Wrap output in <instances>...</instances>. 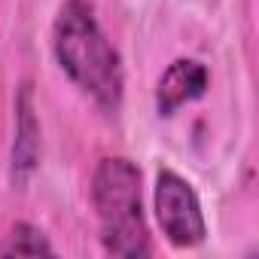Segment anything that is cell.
Listing matches in <instances>:
<instances>
[{
    "mask_svg": "<svg viewBox=\"0 0 259 259\" xmlns=\"http://www.w3.org/2000/svg\"><path fill=\"white\" fill-rule=\"evenodd\" d=\"M52 55L61 73L107 116L122 110L125 67L119 49L101 28L95 0H64L58 7L52 22Z\"/></svg>",
    "mask_w": 259,
    "mask_h": 259,
    "instance_id": "1",
    "label": "cell"
},
{
    "mask_svg": "<svg viewBox=\"0 0 259 259\" xmlns=\"http://www.w3.org/2000/svg\"><path fill=\"white\" fill-rule=\"evenodd\" d=\"M92 207L98 217L101 247L107 256L144 259L153 253L144 213L141 168L125 156H104L92 171Z\"/></svg>",
    "mask_w": 259,
    "mask_h": 259,
    "instance_id": "2",
    "label": "cell"
},
{
    "mask_svg": "<svg viewBox=\"0 0 259 259\" xmlns=\"http://www.w3.org/2000/svg\"><path fill=\"white\" fill-rule=\"evenodd\" d=\"M153 204H156V223L171 247L192 250L204 244L207 238L204 210L198 192L183 174H177L174 168H159L153 186Z\"/></svg>",
    "mask_w": 259,
    "mask_h": 259,
    "instance_id": "3",
    "label": "cell"
},
{
    "mask_svg": "<svg viewBox=\"0 0 259 259\" xmlns=\"http://www.w3.org/2000/svg\"><path fill=\"white\" fill-rule=\"evenodd\" d=\"M43 159V125L37 113L34 82L22 79L13 98V147H10V183L25 189L40 171Z\"/></svg>",
    "mask_w": 259,
    "mask_h": 259,
    "instance_id": "4",
    "label": "cell"
},
{
    "mask_svg": "<svg viewBox=\"0 0 259 259\" xmlns=\"http://www.w3.org/2000/svg\"><path fill=\"white\" fill-rule=\"evenodd\" d=\"M207 89H210V70L204 67V61H198V58H174L162 70V76L156 82V95H153L156 113L168 119L180 107L204 98Z\"/></svg>",
    "mask_w": 259,
    "mask_h": 259,
    "instance_id": "5",
    "label": "cell"
},
{
    "mask_svg": "<svg viewBox=\"0 0 259 259\" xmlns=\"http://www.w3.org/2000/svg\"><path fill=\"white\" fill-rule=\"evenodd\" d=\"M10 256H55V247L40 226L19 220L0 241V259H10Z\"/></svg>",
    "mask_w": 259,
    "mask_h": 259,
    "instance_id": "6",
    "label": "cell"
}]
</instances>
